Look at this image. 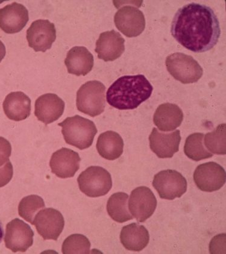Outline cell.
Returning <instances> with one entry per match:
<instances>
[{"mask_svg":"<svg viewBox=\"0 0 226 254\" xmlns=\"http://www.w3.org/2000/svg\"><path fill=\"white\" fill-rule=\"evenodd\" d=\"M171 32L186 49L203 53L216 46L221 29L219 19L210 7L193 2L178 10L172 22Z\"/></svg>","mask_w":226,"mask_h":254,"instance_id":"1","label":"cell"},{"mask_svg":"<svg viewBox=\"0 0 226 254\" xmlns=\"http://www.w3.org/2000/svg\"><path fill=\"white\" fill-rule=\"evenodd\" d=\"M152 90L144 75L123 76L109 87L106 100L110 106L121 111L135 109L151 97Z\"/></svg>","mask_w":226,"mask_h":254,"instance_id":"2","label":"cell"},{"mask_svg":"<svg viewBox=\"0 0 226 254\" xmlns=\"http://www.w3.org/2000/svg\"><path fill=\"white\" fill-rule=\"evenodd\" d=\"M58 126L62 127V133L66 143L80 150L92 145L98 132L93 121L79 115L67 118Z\"/></svg>","mask_w":226,"mask_h":254,"instance_id":"3","label":"cell"},{"mask_svg":"<svg viewBox=\"0 0 226 254\" xmlns=\"http://www.w3.org/2000/svg\"><path fill=\"white\" fill-rule=\"evenodd\" d=\"M106 87L99 81H89L83 84L77 92L76 106L78 111L97 117L104 111Z\"/></svg>","mask_w":226,"mask_h":254,"instance_id":"4","label":"cell"},{"mask_svg":"<svg viewBox=\"0 0 226 254\" xmlns=\"http://www.w3.org/2000/svg\"><path fill=\"white\" fill-rule=\"evenodd\" d=\"M169 74L183 84L196 83L202 77L203 70L190 56L176 53L168 56L165 62Z\"/></svg>","mask_w":226,"mask_h":254,"instance_id":"5","label":"cell"},{"mask_svg":"<svg viewBox=\"0 0 226 254\" xmlns=\"http://www.w3.org/2000/svg\"><path fill=\"white\" fill-rule=\"evenodd\" d=\"M81 192L90 197L106 195L112 187L111 174L100 166H90L81 172L77 179Z\"/></svg>","mask_w":226,"mask_h":254,"instance_id":"6","label":"cell"},{"mask_svg":"<svg viewBox=\"0 0 226 254\" xmlns=\"http://www.w3.org/2000/svg\"><path fill=\"white\" fill-rule=\"evenodd\" d=\"M152 186L160 198L174 200L180 197L187 190V182L179 172L162 171L155 175Z\"/></svg>","mask_w":226,"mask_h":254,"instance_id":"7","label":"cell"},{"mask_svg":"<svg viewBox=\"0 0 226 254\" xmlns=\"http://www.w3.org/2000/svg\"><path fill=\"white\" fill-rule=\"evenodd\" d=\"M226 175L221 165L216 162H208L197 166L194 173V181L200 190L213 192L225 185Z\"/></svg>","mask_w":226,"mask_h":254,"instance_id":"8","label":"cell"},{"mask_svg":"<svg viewBox=\"0 0 226 254\" xmlns=\"http://www.w3.org/2000/svg\"><path fill=\"white\" fill-rule=\"evenodd\" d=\"M34 233L30 226L18 218L8 223L5 230V247L13 253H25L33 244Z\"/></svg>","mask_w":226,"mask_h":254,"instance_id":"9","label":"cell"},{"mask_svg":"<svg viewBox=\"0 0 226 254\" xmlns=\"http://www.w3.org/2000/svg\"><path fill=\"white\" fill-rule=\"evenodd\" d=\"M157 204L156 197L151 189L141 186L132 191L128 205L137 221L144 222L153 214Z\"/></svg>","mask_w":226,"mask_h":254,"instance_id":"10","label":"cell"},{"mask_svg":"<svg viewBox=\"0 0 226 254\" xmlns=\"http://www.w3.org/2000/svg\"><path fill=\"white\" fill-rule=\"evenodd\" d=\"M32 225L35 226L36 230L45 241H57L63 231L65 221L60 211L48 208L38 211Z\"/></svg>","mask_w":226,"mask_h":254,"instance_id":"11","label":"cell"},{"mask_svg":"<svg viewBox=\"0 0 226 254\" xmlns=\"http://www.w3.org/2000/svg\"><path fill=\"white\" fill-rule=\"evenodd\" d=\"M26 38L29 47L35 52L44 53L52 48L56 41L55 25L47 19H38L31 24Z\"/></svg>","mask_w":226,"mask_h":254,"instance_id":"12","label":"cell"},{"mask_svg":"<svg viewBox=\"0 0 226 254\" xmlns=\"http://www.w3.org/2000/svg\"><path fill=\"white\" fill-rule=\"evenodd\" d=\"M114 22L118 30L128 38L140 35L146 27L143 13L131 5H126L118 10L114 16Z\"/></svg>","mask_w":226,"mask_h":254,"instance_id":"13","label":"cell"},{"mask_svg":"<svg viewBox=\"0 0 226 254\" xmlns=\"http://www.w3.org/2000/svg\"><path fill=\"white\" fill-rule=\"evenodd\" d=\"M81 159L77 152L62 148L54 152L50 166L52 173L61 179H68L75 176L80 168Z\"/></svg>","mask_w":226,"mask_h":254,"instance_id":"14","label":"cell"},{"mask_svg":"<svg viewBox=\"0 0 226 254\" xmlns=\"http://www.w3.org/2000/svg\"><path fill=\"white\" fill-rule=\"evenodd\" d=\"M29 20V12L24 5L14 2L0 8V29L8 34L21 32Z\"/></svg>","mask_w":226,"mask_h":254,"instance_id":"15","label":"cell"},{"mask_svg":"<svg viewBox=\"0 0 226 254\" xmlns=\"http://www.w3.org/2000/svg\"><path fill=\"white\" fill-rule=\"evenodd\" d=\"M149 141L151 150L158 157L169 159L179 150L180 131L177 129L170 133H163L153 128L150 135Z\"/></svg>","mask_w":226,"mask_h":254,"instance_id":"16","label":"cell"},{"mask_svg":"<svg viewBox=\"0 0 226 254\" xmlns=\"http://www.w3.org/2000/svg\"><path fill=\"white\" fill-rule=\"evenodd\" d=\"M125 40L115 30L107 31L100 34L96 42L95 52L98 58L104 62L114 61L120 57L125 50Z\"/></svg>","mask_w":226,"mask_h":254,"instance_id":"17","label":"cell"},{"mask_svg":"<svg viewBox=\"0 0 226 254\" xmlns=\"http://www.w3.org/2000/svg\"><path fill=\"white\" fill-rule=\"evenodd\" d=\"M65 106L64 101L57 95H42L36 100L35 115L39 121L48 125L62 117Z\"/></svg>","mask_w":226,"mask_h":254,"instance_id":"18","label":"cell"},{"mask_svg":"<svg viewBox=\"0 0 226 254\" xmlns=\"http://www.w3.org/2000/svg\"><path fill=\"white\" fill-rule=\"evenodd\" d=\"M65 64L69 74L85 76L94 66V56L84 47H75L67 53Z\"/></svg>","mask_w":226,"mask_h":254,"instance_id":"19","label":"cell"},{"mask_svg":"<svg viewBox=\"0 0 226 254\" xmlns=\"http://www.w3.org/2000/svg\"><path fill=\"white\" fill-rule=\"evenodd\" d=\"M2 107L5 115L11 120L23 121L30 115V99L22 92H13L8 94Z\"/></svg>","mask_w":226,"mask_h":254,"instance_id":"20","label":"cell"},{"mask_svg":"<svg viewBox=\"0 0 226 254\" xmlns=\"http://www.w3.org/2000/svg\"><path fill=\"white\" fill-rule=\"evenodd\" d=\"M183 113L176 104L165 103L157 107L153 116L154 125L160 131H171L182 124Z\"/></svg>","mask_w":226,"mask_h":254,"instance_id":"21","label":"cell"},{"mask_svg":"<svg viewBox=\"0 0 226 254\" xmlns=\"http://www.w3.org/2000/svg\"><path fill=\"white\" fill-rule=\"evenodd\" d=\"M120 241L126 250L140 252L149 245V231L144 226L132 223L122 228Z\"/></svg>","mask_w":226,"mask_h":254,"instance_id":"22","label":"cell"},{"mask_svg":"<svg viewBox=\"0 0 226 254\" xmlns=\"http://www.w3.org/2000/svg\"><path fill=\"white\" fill-rule=\"evenodd\" d=\"M96 146L100 156L106 160H115L123 153L124 141L117 132L107 131L99 135Z\"/></svg>","mask_w":226,"mask_h":254,"instance_id":"23","label":"cell"},{"mask_svg":"<svg viewBox=\"0 0 226 254\" xmlns=\"http://www.w3.org/2000/svg\"><path fill=\"white\" fill-rule=\"evenodd\" d=\"M128 199V194L124 192L115 193L109 197L107 211L114 221L122 224L134 218L129 211Z\"/></svg>","mask_w":226,"mask_h":254,"instance_id":"24","label":"cell"},{"mask_svg":"<svg viewBox=\"0 0 226 254\" xmlns=\"http://www.w3.org/2000/svg\"><path fill=\"white\" fill-rule=\"evenodd\" d=\"M205 135L202 133H193L186 138L184 152L189 159L199 162L202 160L210 159L213 154L209 152L203 144Z\"/></svg>","mask_w":226,"mask_h":254,"instance_id":"25","label":"cell"},{"mask_svg":"<svg viewBox=\"0 0 226 254\" xmlns=\"http://www.w3.org/2000/svg\"><path fill=\"white\" fill-rule=\"evenodd\" d=\"M226 124H222L205 135L204 143L209 151L217 155L226 154Z\"/></svg>","mask_w":226,"mask_h":254,"instance_id":"26","label":"cell"},{"mask_svg":"<svg viewBox=\"0 0 226 254\" xmlns=\"http://www.w3.org/2000/svg\"><path fill=\"white\" fill-rule=\"evenodd\" d=\"M45 203L41 197L36 194L22 198L18 206L19 216L32 224L36 213L45 207Z\"/></svg>","mask_w":226,"mask_h":254,"instance_id":"27","label":"cell"},{"mask_svg":"<svg viewBox=\"0 0 226 254\" xmlns=\"http://www.w3.org/2000/svg\"><path fill=\"white\" fill-rule=\"evenodd\" d=\"M62 248L64 254H89L90 243L82 234H72L65 240Z\"/></svg>","mask_w":226,"mask_h":254,"instance_id":"28","label":"cell"},{"mask_svg":"<svg viewBox=\"0 0 226 254\" xmlns=\"http://www.w3.org/2000/svg\"><path fill=\"white\" fill-rule=\"evenodd\" d=\"M12 153V146L7 139L0 137V167L9 161Z\"/></svg>","mask_w":226,"mask_h":254,"instance_id":"29","label":"cell"},{"mask_svg":"<svg viewBox=\"0 0 226 254\" xmlns=\"http://www.w3.org/2000/svg\"><path fill=\"white\" fill-rule=\"evenodd\" d=\"M13 175V166L9 160L4 166L0 167V188L7 185L12 180Z\"/></svg>","mask_w":226,"mask_h":254,"instance_id":"30","label":"cell"},{"mask_svg":"<svg viewBox=\"0 0 226 254\" xmlns=\"http://www.w3.org/2000/svg\"><path fill=\"white\" fill-rule=\"evenodd\" d=\"M6 54V50H5V45L1 41H0V63L5 57Z\"/></svg>","mask_w":226,"mask_h":254,"instance_id":"31","label":"cell"},{"mask_svg":"<svg viewBox=\"0 0 226 254\" xmlns=\"http://www.w3.org/2000/svg\"><path fill=\"white\" fill-rule=\"evenodd\" d=\"M4 236V231L3 228H2V226L1 222H0V244L2 241V238H3Z\"/></svg>","mask_w":226,"mask_h":254,"instance_id":"32","label":"cell"}]
</instances>
